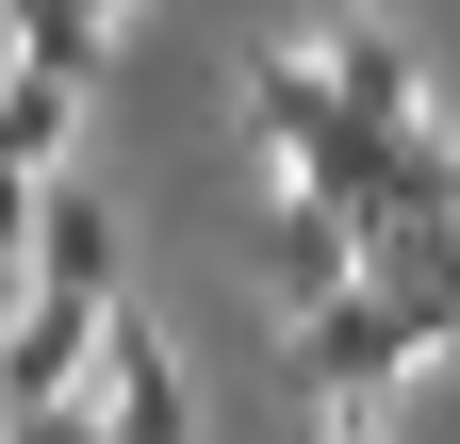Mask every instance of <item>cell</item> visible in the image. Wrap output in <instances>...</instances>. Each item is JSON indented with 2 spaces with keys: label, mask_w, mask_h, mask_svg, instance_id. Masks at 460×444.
Here are the masks:
<instances>
[{
  "label": "cell",
  "mask_w": 460,
  "mask_h": 444,
  "mask_svg": "<svg viewBox=\"0 0 460 444\" xmlns=\"http://www.w3.org/2000/svg\"><path fill=\"white\" fill-rule=\"evenodd\" d=\"M279 362H296V395H313V412H394V378H411L428 346H411V313L362 280V297H329V313L279 329Z\"/></svg>",
  "instance_id": "obj_1"
},
{
  "label": "cell",
  "mask_w": 460,
  "mask_h": 444,
  "mask_svg": "<svg viewBox=\"0 0 460 444\" xmlns=\"http://www.w3.org/2000/svg\"><path fill=\"white\" fill-rule=\"evenodd\" d=\"M99 329H115L99 297H49V280L0 313V428H33V412H83V395H99Z\"/></svg>",
  "instance_id": "obj_2"
},
{
  "label": "cell",
  "mask_w": 460,
  "mask_h": 444,
  "mask_svg": "<svg viewBox=\"0 0 460 444\" xmlns=\"http://www.w3.org/2000/svg\"><path fill=\"white\" fill-rule=\"evenodd\" d=\"M362 280L411 313V346H460V198H394V214H362Z\"/></svg>",
  "instance_id": "obj_3"
},
{
  "label": "cell",
  "mask_w": 460,
  "mask_h": 444,
  "mask_svg": "<svg viewBox=\"0 0 460 444\" xmlns=\"http://www.w3.org/2000/svg\"><path fill=\"white\" fill-rule=\"evenodd\" d=\"M99 444H198V395H181V346H164L148 313H115L99 329Z\"/></svg>",
  "instance_id": "obj_4"
},
{
  "label": "cell",
  "mask_w": 460,
  "mask_h": 444,
  "mask_svg": "<svg viewBox=\"0 0 460 444\" xmlns=\"http://www.w3.org/2000/svg\"><path fill=\"white\" fill-rule=\"evenodd\" d=\"M263 297H279V329L329 313V297H362V214H329V198L279 182V198H263Z\"/></svg>",
  "instance_id": "obj_5"
},
{
  "label": "cell",
  "mask_w": 460,
  "mask_h": 444,
  "mask_svg": "<svg viewBox=\"0 0 460 444\" xmlns=\"http://www.w3.org/2000/svg\"><path fill=\"white\" fill-rule=\"evenodd\" d=\"M296 49L345 83V116H378V132H444V99H428V67H411V33H394V17H313Z\"/></svg>",
  "instance_id": "obj_6"
},
{
  "label": "cell",
  "mask_w": 460,
  "mask_h": 444,
  "mask_svg": "<svg viewBox=\"0 0 460 444\" xmlns=\"http://www.w3.org/2000/svg\"><path fill=\"white\" fill-rule=\"evenodd\" d=\"M115 231H132V214H115L99 182H49V214H33V280H49V297H99V313H132V297H115Z\"/></svg>",
  "instance_id": "obj_7"
},
{
  "label": "cell",
  "mask_w": 460,
  "mask_h": 444,
  "mask_svg": "<svg viewBox=\"0 0 460 444\" xmlns=\"http://www.w3.org/2000/svg\"><path fill=\"white\" fill-rule=\"evenodd\" d=\"M115 33H132V0H0V49H33V67H66L83 99L115 83Z\"/></svg>",
  "instance_id": "obj_8"
},
{
  "label": "cell",
  "mask_w": 460,
  "mask_h": 444,
  "mask_svg": "<svg viewBox=\"0 0 460 444\" xmlns=\"http://www.w3.org/2000/svg\"><path fill=\"white\" fill-rule=\"evenodd\" d=\"M66 132H83V83H66V67H33V49H0V164L66 182Z\"/></svg>",
  "instance_id": "obj_9"
},
{
  "label": "cell",
  "mask_w": 460,
  "mask_h": 444,
  "mask_svg": "<svg viewBox=\"0 0 460 444\" xmlns=\"http://www.w3.org/2000/svg\"><path fill=\"white\" fill-rule=\"evenodd\" d=\"M313 444H394V412H313Z\"/></svg>",
  "instance_id": "obj_10"
}]
</instances>
